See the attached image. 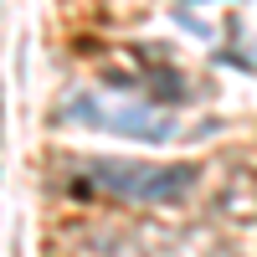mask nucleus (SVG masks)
<instances>
[{
	"mask_svg": "<svg viewBox=\"0 0 257 257\" xmlns=\"http://www.w3.org/2000/svg\"><path fill=\"white\" fill-rule=\"evenodd\" d=\"M82 180L77 190H103L118 201H139V206H180L190 190L201 185V165H144V160H82Z\"/></svg>",
	"mask_w": 257,
	"mask_h": 257,
	"instance_id": "obj_1",
	"label": "nucleus"
},
{
	"mask_svg": "<svg viewBox=\"0 0 257 257\" xmlns=\"http://www.w3.org/2000/svg\"><path fill=\"white\" fill-rule=\"evenodd\" d=\"M98 134H118V139H134V144H170L175 139V118L149 108V103H128V108H108L103 103Z\"/></svg>",
	"mask_w": 257,
	"mask_h": 257,
	"instance_id": "obj_2",
	"label": "nucleus"
},
{
	"mask_svg": "<svg viewBox=\"0 0 257 257\" xmlns=\"http://www.w3.org/2000/svg\"><path fill=\"white\" fill-rule=\"evenodd\" d=\"M0 128H6V93H0Z\"/></svg>",
	"mask_w": 257,
	"mask_h": 257,
	"instance_id": "obj_3",
	"label": "nucleus"
}]
</instances>
